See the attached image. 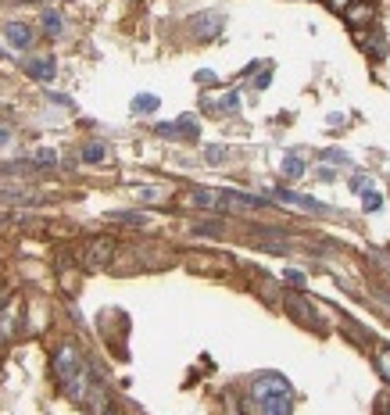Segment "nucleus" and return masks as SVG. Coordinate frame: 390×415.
Segmentation results:
<instances>
[{
    "label": "nucleus",
    "mask_w": 390,
    "mask_h": 415,
    "mask_svg": "<svg viewBox=\"0 0 390 415\" xmlns=\"http://www.w3.org/2000/svg\"><path fill=\"white\" fill-rule=\"evenodd\" d=\"M133 111H143V115L158 111V97H154V93H140V97H133Z\"/></svg>",
    "instance_id": "obj_16"
},
{
    "label": "nucleus",
    "mask_w": 390,
    "mask_h": 415,
    "mask_svg": "<svg viewBox=\"0 0 390 415\" xmlns=\"http://www.w3.org/2000/svg\"><path fill=\"white\" fill-rule=\"evenodd\" d=\"M286 279H290V283H304V276L297 273V268H286Z\"/></svg>",
    "instance_id": "obj_25"
},
{
    "label": "nucleus",
    "mask_w": 390,
    "mask_h": 415,
    "mask_svg": "<svg viewBox=\"0 0 390 415\" xmlns=\"http://www.w3.org/2000/svg\"><path fill=\"white\" fill-rule=\"evenodd\" d=\"M362 204H365V212H380L383 197H380L376 190H365V194H362Z\"/></svg>",
    "instance_id": "obj_21"
},
{
    "label": "nucleus",
    "mask_w": 390,
    "mask_h": 415,
    "mask_svg": "<svg viewBox=\"0 0 390 415\" xmlns=\"http://www.w3.org/2000/svg\"><path fill=\"white\" fill-rule=\"evenodd\" d=\"M158 136H197V122L194 118H179V122H158Z\"/></svg>",
    "instance_id": "obj_9"
},
{
    "label": "nucleus",
    "mask_w": 390,
    "mask_h": 415,
    "mask_svg": "<svg viewBox=\"0 0 390 415\" xmlns=\"http://www.w3.org/2000/svg\"><path fill=\"white\" fill-rule=\"evenodd\" d=\"M39 26H44V36H61V29H65V22H61L57 11H44V18H39Z\"/></svg>",
    "instance_id": "obj_14"
},
{
    "label": "nucleus",
    "mask_w": 390,
    "mask_h": 415,
    "mask_svg": "<svg viewBox=\"0 0 390 415\" xmlns=\"http://www.w3.org/2000/svg\"><path fill=\"white\" fill-rule=\"evenodd\" d=\"M190 204L204 208V212H212V208L222 204V190H194V194H190Z\"/></svg>",
    "instance_id": "obj_13"
},
{
    "label": "nucleus",
    "mask_w": 390,
    "mask_h": 415,
    "mask_svg": "<svg viewBox=\"0 0 390 415\" xmlns=\"http://www.w3.org/2000/svg\"><path fill=\"white\" fill-rule=\"evenodd\" d=\"M272 394H290L286 376H279V372H261V376H254V401L272 398Z\"/></svg>",
    "instance_id": "obj_3"
},
{
    "label": "nucleus",
    "mask_w": 390,
    "mask_h": 415,
    "mask_svg": "<svg viewBox=\"0 0 390 415\" xmlns=\"http://www.w3.org/2000/svg\"><path fill=\"white\" fill-rule=\"evenodd\" d=\"M347 4H351V0H330V8H333V11H344Z\"/></svg>",
    "instance_id": "obj_27"
},
{
    "label": "nucleus",
    "mask_w": 390,
    "mask_h": 415,
    "mask_svg": "<svg viewBox=\"0 0 390 415\" xmlns=\"http://www.w3.org/2000/svg\"><path fill=\"white\" fill-rule=\"evenodd\" d=\"M111 222H126V225H143L147 222V215H140V212H108Z\"/></svg>",
    "instance_id": "obj_18"
},
{
    "label": "nucleus",
    "mask_w": 390,
    "mask_h": 415,
    "mask_svg": "<svg viewBox=\"0 0 390 415\" xmlns=\"http://www.w3.org/2000/svg\"><path fill=\"white\" fill-rule=\"evenodd\" d=\"M222 204L236 208V212H258V208H269V197H254V194H240V190H222Z\"/></svg>",
    "instance_id": "obj_4"
},
{
    "label": "nucleus",
    "mask_w": 390,
    "mask_h": 415,
    "mask_svg": "<svg viewBox=\"0 0 390 415\" xmlns=\"http://www.w3.org/2000/svg\"><path fill=\"white\" fill-rule=\"evenodd\" d=\"M286 311H290V315L301 322V326H315L319 322V315H315V308L308 304L301 294H286Z\"/></svg>",
    "instance_id": "obj_6"
},
{
    "label": "nucleus",
    "mask_w": 390,
    "mask_h": 415,
    "mask_svg": "<svg viewBox=\"0 0 390 415\" xmlns=\"http://www.w3.org/2000/svg\"><path fill=\"white\" fill-rule=\"evenodd\" d=\"M29 165H36V169H54V165H57V151L39 147V151L32 154V161H29Z\"/></svg>",
    "instance_id": "obj_15"
},
{
    "label": "nucleus",
    "mask_w": 390,
    "mask_h": 415,
    "mask_svg": "<svg viewBox=\"0 0 390 415\" xmlns=\"http://www.w3.org/2000/svg\"><path fill=\"white\" fill-rule=\"evenodd\" d=\"M8 140H11V129H4V126H0V147H4Z\"/></svg>",
    "instance_id": "obj_28"
},
{
    "label": "nucleus",
    "mask_w": 390,
    "mask_h": 415,
    "mask_svg": "<svg viewBox=\"0 0 390 415\" xmlns=\"http://www.w3.org/2000/svg\"><path fill=\"white\" fill-rule=\"evenodd\" d=\"M0 304H4V294H0Z\"/></svg>",
    "instance_id": "obj_30"
},
{
    "label": "nucleus",
    "mask_w": 390,
    "mask_h": 415,
    "mask_svg": "<svg viewBox=\"0 0 390 415\" xmlns=\"http://www.w3.org/2000/svg\"><path fill=\"white\" fill-rule=\"evenodd\" d=\"M351 190H358V194L369 190V186H365V176H355V179H351Z\"/></svg>",
    "instance_id": "obj_23"
},
{
    "label": "nucleus",
    "mask_w": 390,
    "mask_h": 415,
    "mask_svg": "<svg viewBox=\"0 0 390 415\" xmlns=\"http://www.w3.org/2000/svg\"><path fill=\"white\" fill-rule=\"evenodd\" d=\"M54 72H57V65H54L50 57H36V61H29V65H26V75H32L39 82H50Z\"/></svg>",
    "instance_id": "obj_11"
},
{
    "label": "nucleus",
    "mask_w": 390,
    "mask_h": 415,
    "mask_svg": "<svg viewBox=\"0 0 390 415\" xmlns=\"http://www.w3.org/2000/svg\"><path fill=\"white\" fill-rule=\"evenodd\" d=\"M104 154H108V147H104V143H86V147L83 151H79V158H83V161H104Z\"/></svg>",
    "instance_id": "obj_17"
},
{
    "label": "nucleus",
    "mask_w": 390,
    "mask_h": 415,
    "mask_svg": "<svg viewBox=\"0 0 390 415\" xmlns=\"http://www.w3.org/2000/svg\"><path fill=\"white\" fill-rule=\"evenodd\" d=\"M376 372H380V376L390 383V351H387V347H380V351H376Z\"/></svg>",
    "instance_id": "obj_20"
},
{
    "label": "nucleus",
    "mask_w": 390,
    "mask_h": 415,
    "mask_svg": "<svg viewBox=\"0 0 390 415\" xmlns=\"http://www.w3.org/2000/svg\"><path fill=\"white\" fill-rule=\"evenodd\" d=\"M4 39H8L11 50H29L36 36H32V29H29L26 22H8V26H4Z\"/></svg>",
    "instance_id": "obj_5"
},
{
    "label": "nucleus",
    "mask_w": 390,
    "mask_h": 415,
    "mask_svg": "<svg viewBox=\"0 0 390 415\" xmlns=\"http://www.w3.org/2000/svg\"><path fill=\"white\" fill-rule=\"evenodd\" d=\"M111 255H115V240L111 237H93L83 251V265L86 268H104L111 261Z\"/></svg>",
    "instance_id": "obj_2"
},
{
    "label": "nucleus",
    "mask_w": 390,
    "mask_h": 415,
    "mask_svg": "<svg viewBox=\"0 0 390 415\" xmlns=\"http://www.w3.org/2000/svg\"><path fill=\"white\" fill-rule=\"evenodd\" d=\"M344 18L351 26H362V22H373V4H362V0H355V4L344 8Z\"/></svg>",
    "instance_id": "obj_12"
},
{
    "label": "nucleus",
    "mask_w": 390,
    "mask_h": 415,
    "mask_svg": "<svg viewBox=\"0 0 390 415\" xmlns=\"http://www.w3.org/2000/svg\"><path fill=\"white\" fill-rule=\"evenodd\" d=\"M222 108H225V111H236V108H240V100H236V93H230V97H222Z\"/></svg>",
    "instance_id": "obj_22"
},
{
    "label": "nucleus",
    "mask_w": 390,
    "mask_h": 415,
    "mask_svg": "<svg viewBox=\"0 0 390 415\" xmlns=\"http://www.w3.org/2000/svg\"><path fill=\"white\" fill-rule=\"evenodd\" d=\"M272 197H276V201H283V204H294L297 212H326V204H319L315 197H304V194H294V190H276Z\"/></svg>",
    "instance_id": "obj_8"
},
{
    "label": "nucleus",
    "mask_w": 390,
    "mask_h": 415,
    "mask_svg": "<svg viewBox=\"0 0 390 415\" xmlns=\"http://www.w3.org/2000/svg\"><path fill=\"white\" fill-rule=\"evenodd\" d=\"M222 22H225V18H222L219 11H208V15H197V18H194V33H197L201 39H215V36L222 33Z\"/></svg>",
    "instance_id": "obj_7"
},
{
    "label": "nucleus",
    "mask_w": 390,
    "mask_h": 415,
    "mask_svg": "<svg viewBox=\"0 0 390 415\" xmlns=\"http://www.w3.org/2000/svg\"><path fill=\"white\" fill-rule=\"evenodd\" d=\"M208 161L219 165V161H222V147H208Z\"/></svg>",
    "instance_id": "obj_24"
},
{
    "label": "nucleus",
    "mask_w": 390,
    "mask_h": 415,
    "mask_svg": "<svg viewBox=\"0 0 390 415\" xmlns=\"http://www.w3.org/2000/svg\"><path fill=\"white\" fill-rule=\"evenodd\" d=\"M104 415H122V412H115V408H111V412H104Z\"/></svg>",
    "instance_id": "obj_29"
},
{
    "label": "nucleus",
    "mask_w": 390,
    "mask_h": 415,
    "mask_svg": "<svg viewBox=\"0 0 390 415\" xmlns=\"http://www.w3.org/2000/svg\"><path fill=\"white\" fill-rule=\"evenodd\" d=\"M258 415H290V394H272L258 401Z\"/></svg>",
    "instance_id": "obj_10"
},
{
    "label": "nucleus",
    "mask_w": 390,
    "mask_h": 415,
    "mask_svg": "<svg viewBox=\"0 0 390 415\" xmlns=\"http://www.w3.org/2000/svg\"><path fill=\"white\" fill-rule=\"evenodd\" d=\"M283 176L286 179H301L304 176V161L301 158H283Z\"/></svg>",
    "instance_id": "obj_19"
},
{
    "label": "nucleus",
    "mask_w": 390,
    "mask_h": 415,
    "mask_svg": "<svg viewBox=\"0 0 390 415\" xmlns=\"http://www.w3.org/2000/svg\"><path fill=\"white\" fill-rule=\"evenodd\" d=\"M79 369H83V358H79V351H75L72 344H65V347L54 351V376H57L61 387H68Z\"/></svg>",
    "instance_id": "obj_1"
},
{
    "label": "nucleus",
    "mask_w": 390,
    "mask_h": 415,
    "mask_svg": "<svg viewBox=\"0 0 390 415\" xmlns=\"http://www.w3.org/2000/svg\"><path fill=\"white\" fill-rule=\"evenodd\" d=\"M326 161H340V165H344V161H347V154H337V151H326Z\"/></svg>",
    "instance_id": "obj_26"
}]
</instances>
